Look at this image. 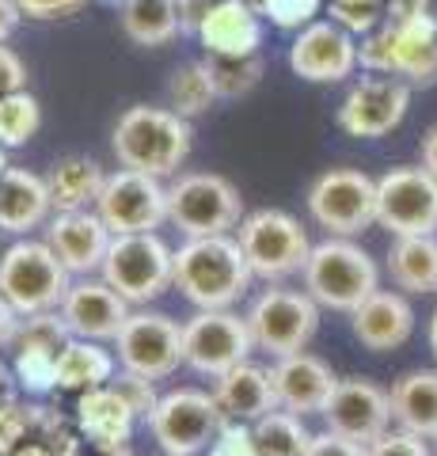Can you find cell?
<instances>
[{
    "label": "cell",
    "instance_id": "obj_12",
    "mask_svg": "<svg viewBox=\"0 0 437 456\" xmlns=\"http://www.w3.org/2000/svg\"><path fill=\"white\" fill-rule=\"evenodd\" d=\"M308 213L331 236H358L376 221V179L354 167H331L308 187Z\"/></svg>",
    "mask_w": 437,
    "mask_h": 456
},
{
    "label": "cell",
    "instance_id": "obj_51",
    "mask_svg": "<svg viewBox=\"0 0 437 456\" xmlns=\"http://www.w3.org/2000/svg\"><path fill=\"white\" fill-rule=\"evenodd\" d=\"M422 167L437 179V126H430L426 137H422Z\"/></svg>",
    "mask_w": 437,
    "mask_h": 456
},
{
    "label": "cell",
    "instance_id": "obj_50",
    "mask_svg": "<svg viewBox=\"0 0 437 456\" xmlns=\"http://www.w3.org/2000/svg\"><path fill=\"white\" fill-rule=\"evenodd\" d=\"M20 395V380H16V369H8L4 362H0V411L16 403Z\"/></svg>",
    "mask_w": 437,
    "mask_h": 456
},
{
    "label": "cell",
    "instance_id": "obj_28",
    "mask_svg": "<svg viewBox=\"0 0 437 456\" xmlns=\"http://www.w3.org/2000/svg\"><path fill=\"white\" fill-rule=\"evenodd\" d=\"M46 183H50L53 213H77V209H95L107 175L88 156H65V160L53 164Z\"/></svg>",
    "mask_w": 437,
    "mask_h": 456
},
{
    "label": "cell",
    "instance_id": "obj_18",
    "mask_svg": "<svg viewBox=\"0 0 437 456\" xmlns=\"http://www.w3.org/2000/svg\"><path fill=\"white\" fill-rule=\"evenodd\" d=\"M323 419H328V430L358 441V445H373L392 426V395L365 377H346L338 380Z\"/></svg>",
    "mask_w": 437,
    "mask_h": 456
},
{
    "label": "cell",
    "instance_id": "obj_10",
    "mask_svg": "<svg viewBox=\"0 0 437 456\" xmlns=\"http://www.w3.org/2000/svg\"><path fill=\"white\" fill-rule=\"evenodd\" d=\"M224 422L229 419H224L217 395L202 388H175L160 395V403L149 419V430L167 456H198L214 445Z\"/></svg>",
    "mask_w": 437,
    "mask_h": 456
},
{
    "label": "cell",
    "instance_id": "obj_13",
    "mask_svg": "<svg viewBox=\"0 0 437 456\" xmlns=\"http://www.w3.org/2000/svg\"><path fill=\"white\" fill-rule=\"evenodd\" d=\"M118 365L141 373L149 380L172 377L179 365H187V350H182V323H175L164 312H130V320L122 323L115 338Z\"/></svg>",
    "mask_w": 437,
    "mask_h": 456
},
{
    "label": "cell",
    "instance_id": "obj_17",
    "mask_svg": "<svg viewBox=\"0 0 437 456\" xmlns=\"http://www.w3.org/2000/svg\"><path fill=\"white\" fill-rule=\"evenodd\" d=\"M358 42L335 20H316L297 31L289 46V69L301 80L312 84H338L346 77H354L358 69Z\"/></svg>",
    "mask_w": 437,
    "mask_h": 456
},
{
    "label": "cell",
    "instance_id": "obj_24",
    "mask_svg": "<svg viewBox=\"0 0 437 456\" xmlns=\"http://www.w3.org/2000/svg\"><path fill=\"white\" fill-rule=\"evenodd\" d=\"M137 422L141 419L134 415V407L125 403V399L110 388V384L80 392V399H77V426H80V434L88 437V445L95 452L130 445Z\"/></svg>",
    "mask_w": 437,
    "mask_h": 456
},
{
    "label": "cell",
    "instance_id": "obj_27",
    "mask_svg": "<svg viewBox=\"0 0 437 456\" xmlns=\"http://www.w3.org/2000/svg\"><path fill=\"white\" fill-rule=\"evenodd\" d=\"M392 419L400 430L437 441V369H415L392 384Z\"/></svg>",
    "mask_w": 437,
    "mask_h": 456
},
{
    "label": "cell",
    "instance_id": "obj_48",
    "mask_svg": "<svg viewBox=\"0 0 437 456\" xmlns=\"http://www.w3.org/2000/svg\"><path fill=\"white\" fill-rule=\"evenodd\" d=\"M20 312L16 308H12L8 305V297L4 293H0V350H4V346H12V338H16V327H20Z\"/></svg>",
    "mask_w": 437,
    "mask_h": 456
},
{
    "label": "cell",
    "instance_id": "obj_32",
    "mask_svg": "<svg viewBox=\"0 0 437 456\" xmlns=\"http://www.w3.org/2000/svg\"><path fill=\"white\" fill-rule=\"evenodd\" d=\"M251 437H255L259 456H304L308 445H312V434H308L304 419L281 407H274L259 422H251Z\"/></svg>",
    "mask_w": 437,
    "mask_h": 456
},
{
    "label": "cell",
    "instance_id": "obj_36",
    "mask_svg": "<svg viewBox=\"0 0 437 456\" xmlns=\"http://www.w3.org/2000/svg\"><path fill=\"white\" fill-rule=\"evenodd\" d=\"M58 354L61 350H46V346H23L16 350V362H12V369H16V380L23 392L31 395H46L58 388V380H53V373H58Z\"/></svg>",
    "mask_w": 437,
    "mask_h": 456
},
{
    "label": "cell",
    "instance_id": "obj_47",
    "mask_svg": "<svg viewBox=\"0 0 437 456\" xmlns=\"http://www.w3.org/2000/svg\"><path fill=\"white\" fill-rule=\"evenodd\" d=\"M430 0H384V23H403L415 16H426Z\"/></svg>",
    "mask_w": 437,
    "mask_h": 456
},
{
    "label": "cell",
    "instance_id": "obj_58",
    "mask_svg": "<svg viewBox=\"0 0 437 456\" xmlns=\"http://www.w3.org/2000/svg\"><path fill=\"white\" fill-rule=\"evenodd\" d=\"M164 456H167V452H164Z\"/></svg>",
    "mask_w": 437,
    "mask_h": 456
},
{
    "label": "cell",
    "instance_id": "obj_3",
    "mask_svg": "<svg viewBox=\"0 0 437 456\" xmlns=\"http://www.w3.org/2000/svg\"><path fill=\"white\" fill-rule=\"evenodd\" d=\"M358 61L369 73L400 77L411 88L437 84V20L415 16L403 23H380L358 46Z\"/></svg>",
    "mask_w": 437,
    "mask_h": 456
},
{
    "label": "cell",
    "instance_id": "obj_57",
    "mask_svg": "<svg viewBox=\"0 0 437 456\" xmlns=\"http://www.w3.org/2000/svg\"><path fill=\"white\" fill-rule=\"evenodd\" d=\"M80 456H84V452H80Z\"/></svg>",
    "mask_w": 437,
    "mask_h": 456
},
{
    "label": "cell",
    "instance_id": "obj_41",
    "mask_svg": "<svg viewBox=\"0 0 437 456\" xmlns=\"http://www.w3.org/2000/svg\"><path fill=\"white\" fill-rule=\"evenodd\" d=\"M209 456H259L255 437H251L247 422H224L221 434L209 445Z\"/></svg>",
    "mask_w": 437,
    "mask_h": 456
},
{
    "label": "cell",
    "instance_id": "obj_21",
    "mask_svg": "<svg viewBox=\"0 0 437 456\" xmlns=\"http://www.w3.org/2000/svg\"><path fill=\"white\" fill-rule=\"evenodd\" d=\"M274 392H278V407L293 411V415H323L331 403V395L338 388V377L331 373V365L316 358V354H289V358L274 362Z\"/></svg>",
    "mask_w": 437,
    "mask_h": 456
},
{
    "label": "cell",
    "instance_id": "obj_1",
    "mask_svg": "<svg viewBox=\"0 0 437 456\" xmlns=\"http://www.w3.org/2000/svg\"><path fill=\"white\" fill-rule=\"evenodd\" d=\"M251 270L236 236H187L175 251V285L194 308H232L247 293Z\"/></svg>",
    "mask_w": 437,
    "mask_h": 456
},
{
    "label": "cell",
    "instance_id": "obj_45",
    "mask_svg": "<svg viewBox=\"0 0 437 456\" xmlns=\"http://www.w3.org/2000/svg\"><path fill=\"white\" fill-rule=\"evenodd\" d=\"M304 456H365V445L328 430V434H312V445H308Z\"/></svg>",
    "mask_w": 437,
    "mask_h": 456
},
{
    "label": "cell",
    "instance_id": "obj_14",
    "mask_svg": "<svg viewBox=\"0 0 437 456\" xmlns=\"http://www.w3.org/2000/svg\"><path fill=\"white\" fill-rule=\"evenodd\" d=\"M376 224L392 236H437V179L426 167H392L376 179Z\"/></svg>",
    "mask_w": 437,
    "mask_h": 456
},
{
    "label": "cell",
    "instance_id": "obj_8",
    "mask_svg": "<svg viewBox=\"0 0 437 456\" xmlns=\"http://www.w3.org/2000/svg\"><path fill=\"white\" fill-rule=\"evenodd\" d=\"M247 327L255 338V350L271 358H289L312 342L320 327V305L312 293L301 289H266L247 308Z\"/></svg>",
    "mask_w": 437,
    "mask_h": 456
},
{
    "label": "cell",
    "instance_id": "obj_29",
    "mask_svg": "<svg viewBox=\"0 0 437 456\" xmlns=\"http://www.w3.org/2000/svg\"><path fill=\"white\" fill-rule=\"evenodd\" d=\"M115 377V358H110V350H103L95 338H69L61 354H58V380L61 392H88V388H103Z\"/></svg>",
    "mask_w": 437,
    "mask_h": 456
},
{
    "label": "cell",
    "instance_id": "obj_25",
    "mask_svg": "<svg viewBox=\"0 0 437 456\" xmlns=\"http://www.w3.org/2000/svg\"><path fill=\"white\" fill-rule=\"evenodd\" d=\"M217 403L229 422H259L263 415H271L278 407V392H274V373L255 362H239L232 365L224 377H217Z\"/></svg>",
    "mask_w": 437,
    "mask_h": 456
},
{
    "label": "cell",
    "instance_id": "obj_19",
    "mask_svg": "<svg viewBox=\"0 0 437 456\" xmlns=\"http://www.w3.org/2000/svg\"><path fill=\"white\" fill-rule=\"evenodd\" d=\"M115 232L100 217V209H77V213H58L46 224V244L58 251V259L69 266V274L92 278L103 270V259L110 251Z\"/></svg>",
    "mask_w": 437,
    "mask_h": 456
},
{
    "label": "cell",
    "instance_id": "obj_5",
    "mask_svg": "<svg viewBox=\"0 0 437 456\" xmlns=\"http://www.w3.org/2000/svg\"><path fill=\"white\" fill-rule=\"evenodd\" d=\"M73 289V274L46 240H16L0 255V293L20 316L58 312Z\"/></svg>",
    "mask_w": 437,
    "mask_h": 456
},
{
    "label": "cell",
    "instance_id": "obj_9",
    "mask_svg": "<svg viewBox=\"0 0 437 456\" xmlns=\"http://www.w3.org/2000/svg\"><path fill=\"white\" fill-rule=\"evenodd\" d=\"M236 240L244 248L255 278L278 281L304 270L312 244H308L304 228L297 217H289L286 209H255L247 213L236 228Z\"/></svg>",
    "mask_w": 437,
    "mask_h": 456
},
{
    "label": "cell",
    "instance_id": "obj_7",
    "mask_svg": "<svg viewBox=\"0 0 437 456\" xmlns=\"http://www.w3.org/2000/svg\"><path fill=\"white\" fill-rule=\"evenodd\" d=\"M167 221L187 236H224L244 221V198L217 171H190L167 187Z\"/></svg>",
    "mask_w": 437,
    "mask_h": 456
},
{
    "label": "cell",
    "instance_id": "obj_38",
    "mask_svg": "<svg viewBox=\"0 0 437 456\" xmlns=\"http://www.w3.org/2000/svg\"><path fill=\"white\" fill-rule=\"evenodd\" d=\"M38 419H42V407L20 403V399L0 411V456H12L20 445L38 437Z\"/></svg>",
    "mask_w": 437,
    "mask_h": 456
},
{
    "label": "cell",
    "instance_id": "obj_4",
    "mask_svg": "<svg viewBox=\"0 0 437 456\" xmlns=\"http://www.w3.org/2000/svg\"><path fill=\"white\" fill-rule=\"evenodd\" d=\"M301 274H304V289L316 297V305L335 312H354L380 289L376 263L350 236H331L316 244Z\"/></svg>",
    "mask_w": 437,
    "mask_h": 456
},
{
    "label": "cell",
    "instance_id": "obj_44",
    "mask_svg": "<svg viewBox=\"0 0 437 456\" xmlns=\"http://www.w3.org/2000/svg\"><path fill=\"white\" fill-rule=\"evenodd\" d=\"M16 4L27 20H61V16L80 12L88 0H16Z\"/></svg>",
    "mask_w": 437,
    "mask_h": 456
},
{
    "label": "cell",
    "instance_id": "obj_40",
    "mask_svg": "<svg viewBox=\"0 0 437 456\" xmlns=\"http://www.w3.org/2000/svg\"><path fill=\"white\" fill-rule=\"evenodd\" d=\"M157 380H149V377H141V373H130V369H122V373H115L110 377V388H115L125 403L134 407V415L137 419H152V411H157V403H160V395H157V388H152Z\"/></svg>",
    "mask_w": 437,
    "mask_h": 456
},
{
    "label": "cell",
    "instance_id": "obj_2",
    "mask_svg": "<svg viewBox=\"0 0 437 456\" xmlns=\"http://www.w3.org/2000/svg\"><path fill=\"white\" fill-rule=\"evenodd\" d=\"M190 118H182L172 107H130L115 122L110 149H115L122 167L145 171V175L167 179L187 164L190 156Z\"/></svg>",
    "mask_w": 437,
    "mask_h": 456
},
{
    "label": "cell",
    "instance_id": "obj_22",
    "mask_svg": "<svg viewBox=\"0 0 437 456\" xmlns=\"http://www.w3.org/2000/svg\"><path fill=\"white\" fill-rule=\"evenodd\" d=\"M198 42L209 57H247L263 46V16L251 0H217L206 16Z\"/></svg>",
    "mask_w": 437,
    "mask_h": 456
},
{
    "label": "cell",
    "instance_id": "obj_16",
    "mask_svg": "<svg viewBox=\"0 0 437 456\" xmlns=\"http://www.w3.org/2000/svg\"><path fill=\"white\" fill-rule=\"evenodd\" d=\"M407 107H411V84L407 80L384 73L361 77L338 107V130L361 141L384 137L407 118Z\"/></svg>",
    "mask_w": 437,
    "mask_h": 456
},
{
    "label": "cell",
    "instance_id": "obj_6",
    "mask_svg": "<svg viewBox=\"0 0 437 456\" xmlns=\"http://www.w3.org/2000/svg\"><path fill=\"white\" fill-rule=\"evenodd\" d=\"M100 274L107 285H115L125 301L141 308L175 285V251L157 232L115 236Z\"/></svg>",
    "mask_w": 437,
    "mask_h": 456
},
{
    "label": "cell",
    "instance_id": "obj_46",
    "mask_svg": "<svg viewBox=\"0 0 437 456\" xmlns=\"http://www.w3.org/2000/svg\"><path fill=\"white\" fill-rule=\"evenodd\" d=\"M175 4H179V23H182V35H194V38H198L202 23H206L209 12H214L217 0H175Z\"/></svg>",
    "mask_w": 437,
    "mask_h": 456
},
{
    "label": "cell",
    "instance_id": "obj_49",
    "mask_svg": "<svg viewBox=\"0 0 437 456\" xmlns=\"http://www.w3.org/2000/svg\"><path fill=\"white\" fill-rule=\"evenodd\" d=\"M23 20V12L16 0H0V42H8L12 35H16V27Z\"/></svg>",
    "mask_w": 437,
    "mask_h": 456
},
{
    "label": "cell",
    "instance_id": "obj_56",
    "mask_svg": "<svg viewBox=\"0 0 437 456\" xmlns=\"http://www.w3.org/2000/svg\"><path fill=\"white\" fill-rule=\"evenodd\" d=\"M343 4H380L384 8V0H343Z\"/></svg>",
    "mask_w": 437,
    "mask_h": 456
},
{
    "label": "cell",
    "instance_id": "obj_54",
    "mask_svg": "<svg viewBox=\"0 0 437 456\" xmlns=\"http://www.w3.org/2000/svg\"><path fill=\"white\" fill-rule=\"evenodd\" d=\"M95 456H134V449L122 445V449H107V452H95Z\"/></svg>",
    "mask_w": 437,
    "mask_h": 456
},
{
    "label": "cell",
    "instance_id": "obj_20",
    "mask_svg": "<svg viewBox=\"0 0 437 456\" xmlns=\"http://www.w3.org/2000/svg\"><path fill=\"white\" fill-rule=\"evenodd\" d=\"M130 308L134 305L103 278H80V281H73V289L65 297L61 316L77 338L110 342V338H118L122 323L130 320Z\"/></svg>",
    "mask_w": 437,
    "mask_h": 456
},
{
    "label": "cell",
    "instance_id": "obj_43",
    "mask_svg": "<svg viewBox=\"0 0 437 456\" xmlns=\"http://www.w3.org/2000/svg\"><path fill=\"white\" fill-rule=\"evenodd\" d=\"M23 88H27V65H23V57L12 50V46L0 42V99L16 95Z\"/></svg>",
    "mask_w": 437,
    "mask_h": 456
},
{
    "label": "cell",
    "instance_id": "obj_39",
    "mask_svg": "<svg viewBox=\"0 0 437 456\" xmlns=\"http://www.w3.org/2000/svg\"><path fill=\"white\" fill-rule=\"evenodd\" d=\"M263 20H271L281 31H301V27L316 23L323 0H251Z\"/></svg>",
    "mask_w": 437,
    "mask_h": 456
},
{
    "label": "cell",
    "instance_id": "obj_15",
    "mask_svg": "<svg viewBox=\"0 0 437 456\" xmlns=\"http://www.w3.org/2000/svg\"><path fill=\"white\" fill-rule=\"evenodd\" d=\"M100 217L115 236H130V232H157L167 221V187L164 179L145 175L134 167H118L115 175H107L100 202Z\"/></svg>",
    "mask_w": 437,
    "mask_h": 456
},
{
    "label": "cell",
    "instance_id": "obj_26",
    "mask_svg": "<svg viewBox=\"0 0 437 456\" xmlns=\"http://www.w3.org/2000/svg\"><path fill=\"white\" fill-rule=\"evenodd\" d=\"M53 213L50 183L27 167H8L0 175V232L27 236L31 228L46 224Z\"/></svg>",
    "mask_w": 437,
    "mask_h": 456
},
{
    "label": "cell",
    "instance_id": "obj_37",
    "mask_svg": "<svg viewBox=\"0 0 437 456\" xmlns=\"http://www.w3.org/2000/svg\"><path fill=\"white\" fill-rule=\"evenodd\" d=\"M73 338L69 323L58 312H35V316H23L16 327V338H12V350H23V346H46V350H61L65 342Z\"/></svg>",
    "mask_w": 437,
    "mask_h": 456
},
{
    "label": "cell",
    "instance_id": "obj_34",
    "mask_svg": "<svg viewBox=\"0 0 437 456\" xmlns=\"http://www.w3.org/2000/svg\"><path fill=\"white\" fill-rule=\"evenodd\" d=\"M38 126H42V107L27 88L0 99V145L4 149H23L38 134Z\"/></svg>",
    "mask_w": 437,
    "mask_h": 456
},
{
    "label": "cell",
    "instance_id": "obj_23",
    "mask_svg": "<svg viewBox=\"0 0 437 456\" xmlns=\"http://www.w3.org/2000/svg\"><path fill=\"white\" fill-rule=\"evenodd\" d=\"M350 316H354V338L373 354H388L403 346L415 331V308L407 305L403 293H392V289H376Z\"/></svg>",
    "mask_w": 437,
    "mask_h": 456
},
{
    "label": "cell",
    "instance_id": "obj_31",
    "mask_svg": "<svg viewBox=\"0 0 437 456\" xmlns=\"http://www.w3.org/2000/svg\"><path fill=\"white\" fill-rule=\"evenodd\" d=\"M122 31L137 46H167L182 35L175 0H122Z\"/></svg>",
    "mask_w": 437,
    "mask_h": 456
},
{
    "label": "cell",
    "instance_id": "obj_11",
    "mask_svg": "<svg viewBox=\"0 0 437 456\" xmlns=\"http://www.w3.org/2000/svg\"><path fill=\"white\" fill-rule=\"evenodd\" d=\"M182 350H187V365L202 377H224L232 365L247 362L255 350L247 316L232 308H198L182 323Z\"/></svg>",
    "mask_w": 437,
    "mask_h": 456
},
{
    "label": "cell",
    "instance_id": "obj_35",
    "mask_svg": "<svg viewBox=\"0 0 437 456\" xmlns=\"http://www.w3.org/2000/svg\"><path fill=\"white\" fill-rule=\"evenodd\" d=\"M206 65H209V73H214V84H217L221 99L247 95L263 80V57L259 53H247V57H206Z\"/></svg>",
    "mask_w": 437,
    "mask_h": 456
},
{
    "label": "cell",
    "instance_id": "obj_30",
    "mask_svg": "<svg viewBox=\"0 0 437 456\" xmlns=\"http://www.w3.org/2000/svg\"><path fill=\"white\" fill-rule=\"evenodd\" d=\"M388 274L403 293H437V236H396Z\"/></svg>",
    "mask_w": 437,
    "mask_h": 456
},
{
    "label": "cell",
    "instance_id": "obj_55",
    "mask_svg": "<svg viewBox=\"0 0 437 456\" xmlns=\"http://www.w3.org/2000/svg\"><path fill=\"white\" fill-rule=\"evenodd\" d=\"M4 171H8V149L0 145V175H4Z\"/></svg>",
    "mask_w": 437,
    "mask_h": 456
},
{
    "label": "cell",
    "instance_id": "obj_53",
    "mask_svg": "<svg viewBox=\"0 0 437 456\" xmlns=\"http://www.w3.org/2000/svg\"><path fill=\"white\" fill-rule=\"evenodd\" d=\"M430 350H433V358H437V312H433V320H430Z\"/></svg>",
    "mask_w": 437,
    "mask_h": 456
},
{
    "label": "cell",
    "instance_id": "obj_42",
    "mask_svg": "<svg viewBox=\"0 0 437 456\" xmlns=\"http://www.w3.org/2000/svg\"><path fill=\"white\" fill-rule=\"evenodd\" d=\"M365 456H430V449H426V437L396 430V434L376 437L373 445H365Z\"/></svg>",
    "mask_w": 437,
    "mask_h": 456
},
{
    "label": "cell",
    "instance_id": "obj_52",
    "mask_svg": "<svg viewBox=\"0 0 437 456\" xmlns=\"http://www.w3.org/2000/svg\"><path fill=\"white\" fill-rule=\"evenodd\" d=\"M12 456H53V449L46 445V441H38V437H31V441H27V445H20L16 452H12Z\"/></svg>",
    "mask_w": 437,
    "mask_h": 456
},
{
    "label": "cell",
    "instance_id": "obj_33",
    "mask_svg": "<svg viewBox=\"0 0 437 456\" xmlns=\"http://www.w3.org/2000/svg\"><path fill=\"white\" fill-rule=\"evenodd\" d=\"M217 84H214V73H209L206 61H190L172 73V80H167V107H172L175 114H182V118H198V114H206L209 107L217 103Z\"/></svg>",
    "mask_w": 437,
    "mask_h": 456
}]
</instances>
